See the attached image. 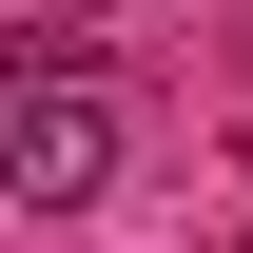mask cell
I'll return each instance as SVG.
<instances>
[{
  "label": "cell",
  "instance_id": "cell-2",
  "mask_svg": "<svg viewBox=\"0 0 253 253\" xmlns=\"http://www.w3.org/2000/svg\"><path fill=\"white\" fill-rule=\"evenodd\" d=\"M59 78H97L78 20H0V117H20V97H59Z\"/></svg>",
  "mask_w": 253,
  "mask_h": 253
},
{
  "label": "cell",
  "instance_id": "cell-1",
  "mask_svg": "<svg viewBox=\"0 0 253 253\" xmlns=\"http://www.w3.org/2000/svg\"><path fill=\"white\" fill-rule=\"evenodd\" d=\"M0 195H20V214H97V195H117V97L97 78L20 97V117H0Z\"/></svg>",
  "mask_w": 253,
  "mask_h": 253
}]
</instances>
